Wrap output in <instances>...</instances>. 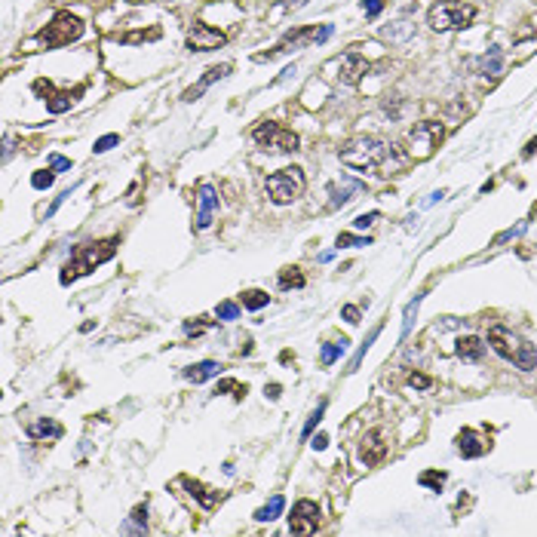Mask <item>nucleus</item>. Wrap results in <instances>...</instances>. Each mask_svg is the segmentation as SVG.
Segmentation results:
<instances>
[{
  "mask_svg": "<svg viewBox=\"0 0 537 537\" xmlns=\"http://www.w3.org/2000/svg\"><path fill=\"white\" fill-rule=\"evenodd\" d=\"M338 157H341L344 166L360 169V172L381 169V166H387V160H390V157H393V160H399V163H405V157L399 154L396 145L387 148L384 141L371 139V135H360V139H350L347 145L338 150Z\"/></svg>",
  "mask_w": 537,
  "mask_h": 537,
  "instance_id": "nucleus-1",
  "label": "nucleus"
},
{
  "mask_svg": "<svg viewBox=\"0 0 537 537\" xmlns=\"http://www.w3.org/2000/svg\"><path fill=\"white\" fill-rule=\"evenodd\" d=\"M114 252H117V240H102V243H80V246H74V252H71L68 264L62 267V285L74 283V279H80L86 274H92V270L98 267V264L111 261Z\"/></svg>",
  "mask_w": 537,
  "mask_h": 537,
  "instance_id": "nucleus-2",
  "label": "nucleus"
},
{
  "mask_svg": "<svg viewBox=\"0 0 537 537\" xmlns=\"http://www.w3.org/2000/svg\"><path fill=\"white\" fill-rule=\"evenodd\" d=\"M488 344H491L494 353L504 356L507 362L519 365L522 371H531L534 365H537L534 344H528L525 338H522V335H516V332H510V328H504V326L488 328Z\"/></svg>",
  "mask_w": 537,
  "mask_h": 537,
  "instance_id": "nucleus-3",
  "label": "nucleus"
},
{
  "mask_svg": "<svg viewBox=\"0 0 537 537\" xmlns=\"http://www.w3.org/2000/svg\"><path fill=\"white\" fill-rule=\"evenodd\" d=\"M473 19H476V6L461 3V0H442V3L430 6L427 12V25L433 31H461Z\"/></svg>",
  "mask_w": 537,
  "mask_h": 537,
  "instance_id": "nucleus-4",
  "label": "nucleus"
},
{
  "mask_svg": "<svg viewBox=\"0 0 537 537\" xmlns=\"http://www.w3.org/2000/svg\"><path fill=\"white\" fill-rule=\"evenodd\" d=\"M304 172L298 166H285L274 172V175H267V182H264V188H267V197L274 200L276 206H285L292 203V200H298L301 193H304Z\"/></svg>",
  "mask_w": 537,
  "mask_h": 537,
  "instance_id": "nucleus-5",
  "label": "nucleus"
},
{
  "mask_svg": "<svg viewBox=\"0 0 537 537\" xmlns=\"http://www.w3.org/2000/svg\"><path fill=\"white\" fill-rule=\"evenodd\" d=\"M80 34H83V21L80 19L71 16V12H55L53 21L37 34V40L46 49H55V46H68V43H74Z\"/></svg>",
  "mask_w": 537,
  "mask_h": 537,
  "instance_id": "nucleus-6",
  "label": "nucleus"
},
{
  "mask_svg": "<svg viewBox=\"0 0 537 537\" xmlns=\"http://www.w3.org/2000/svg\"><path fill=\"white\" fill-rule=\"evenodd\" d=\"M442 123H436V120H424V123H418L408 132V150H412L414 160H427L430 154H433L436 148H439L442 141Z\"/></svg>",
  "mask_w": 537,
  "mask_h": 537,
  "instance_id": "nucleus-7",
  "label": "nucleus"
},
{
  "mask_svg": "<svg viewBox=\"0 0 537 537\" xmlns=\"http://www.w3.org/2000/svg\"><path fill=\"white\" fill-rule=\"evenodd\" d=\"M252 139H255L261 148L283 150V154H289V150H298V135L292 132V129H283L279 123H270V120L255 129Z\"/></svg>",
  "mask_w": 537,
  "mask_h": 537,
  "instance_id": "nucleus-8",
  "label": "nucleus"
},
{
  "mask_svg": "<svg viewBox=\"0 0 537 537\" xmlns=\"http://www.w3.org/2000/svg\"><path fill=\"white\" fill-rule=\"evenodd\" d=\"M319 525V507L313 504V500H298L295 507H292V516H289V531L292 534H313Z\"/></svg>",
  "mask_w": 537,
  "mask_h": 537,
  "instance_id": "nucleus-9",
  "label": "nucleus"
},
{
  "mask_svg": "<svg viewBox=\"0 0 537 537\" xmlns=\"http://www.w3.org/2000/svg\"><path fill=\"white\" fill-rule=\"evenodd\" d=\"M335 68H338L335 77H338L344 86H356L362 80L365 71H369V62H365L360 53H344L341 59H335Z\"/></svg>",
  "mask_w": 537,
  "mask_h": 537,
  "instance_id": "nucleus-10",
  "label": "nucleus"
},
{
  "mask_svg": "<svg viewBox=\"0 0 537 537\" xmlns=\"http://www.w3.org/2000/svg\"><path fill=\"white\" fill-rule=\"evenodd\" d=\"M227 37L221 31H215L209 25H193L191 34H188V49L191 53H209V49H218L225 46Z\"/></svg>",
  "mask_w": 537,
  "mask_h": 537,
  "instance_id": "nucleus-11",
  "label": "nucleus"
},
{
  "mask_svg": "<svg viewBox=\"0 0 537 537\" xmlns=\"http://www.w3.org/2000/svg\"><path fill=\"white\" fill-rule=\"evenodd\" d=\"M360 455H362V461L369 464V467H375V464H381V461H384V455H387V436H384V430H381V427L369 430V433L362 436V448H360Z\"/></svg>",
  "mask_w": 537,
  "mask_h": 537,
  "instance_id": "nucleus-12",
  "label": "nucleus"
},
{
  "mask_svg": "<svg viewBox=\"0 0 537 537\" xmlns=\"http://www.w3.org/2000/svg\"><path fill=\"white\" fill-rule=\"evenodd\" d=\"M197 203H200V212H197V231H206L212 225V215L218 209V193H215L212 184H203L197 193Z\"/></svg>",
  "mask_w": 537,
  "mask_h": 537,
  "instance_id": "nucleus-13",
  "label": "nucleus"
},
{
  "mask_svg": "<svg viewBox=\"0 0 537 537\" xmlns=\"http://www.w3.org/2000/svg\"><path fill=\"white\" fill-rule=\"evenodd\" d=\"M34 89L46 96L43 102H46V111H49V114H64L71 105H74V96H71V92H55L53 86H49V83H43V80L34 83Z\"/></svg>",
  "mask_w": 537,
  "mask_h": 537,
  "instance_id": "nucleus-14",
  "label": "nucleus"
},
{
  "mask_svg": "<svg viewBox=\"0 0 537 537\" xmlns=\"http://www.w3.org/2000/svg\"><path fill=\"white\" fill-rule=\"evenodd\" d=\"M227 74H231V64H215V68H209L203 77H200L197 86H191V89L184 92V102H197V98L203 96V92L209 89L215 80H221V77H227Z\"/></svg>",
  "mask_w": 537,
  "mask_h": 537,
  "instance_id": "nucleus-15",
  "label": "nucleus"
},
{
  "mask_svg": "<svg viewBox=\"0 0 537 537\" xmlns=\"http://www.w3.org/2000/svg\"><path fill=\"white\" fill-rule=\"evenodd\" d=\"M457 451H461L464 457H482L485 451H488V442L479 439L476 430H461V433H457Z\"/></svg>",
  "mask_w": 537,
  "mask_h": 537,
  "instance_id": "nucleus-16",
  "label": "nucleus"
},
{
  "mask_svg": "<svg viewBox=\"0 0 537 537\" xmlns=\"http://www.w3.org/2000/svg\"><path fill=\"white\" fill-rule=\"evenodd\" d=\"M31 439H59V436L64 433L59 421H53V418H40V421H31L25 430Z\"/></svg>",
  "mask_w": 537,
  "mask_h": 537,
  "instance_id": "nucleus-17",
  "label": "nucleus"
},
{
  "mask_svg": "<svg viewBox=\"0 0 537 537\" xmlns=\"http://www.w3.org/2000/svg\"><path fill=\"white\" fill-rule=\"evenodd\" d=\"M221 369H225L221 362L203 360V362H197V365H188V369H184V378H188V381H193V384H203V381H209V378L221 375Z\"/></svg>",
  "mask_w": 537,
  "mask_h": 537,
  "instance_id": "nucleus-18",
  "label": "nucleus"
},
{
  "mask_svg": "<svg viewBox=\"0 0 537 537\" xmlns=\"http://www.w3.org/2000/svg\"><path fill=\"white\" fill-rule=\"evenodd\" d=\"M184 482V488H188L193 498L200 500V504L206 507V510H212V507H218L221 500H225V494L221 491H212V488H206V485H200V482H193V479H182Z\"/></svg>",
  "mask_w": 537,
  "mask_h": 537,
  "instance_id": "nucleus-19",
  "label": "nucleus"
},
{
  "mask_svg": "<svg viewBox=\"0 0 537 537\" xmlns=\"http://www.w3.org/2000/svg\"><path fill=\"white\" fill-rule=\"evenodd\" d=\"M457 356L464 362H479L485 356V341L476 338V335H467V338L457 341Z\"/></svg>",
  "mask_w": 537,
  "mask_h": 537,
  "instance_id": "nucleus-20",
  "label": "nucleus"
},
{
  "mask_svg": "<svg viewBox=\"0 0 537 537\" xmlns=\"http://www.w3.org/2000/svg\"><path fill=\"white\" fill-rule=\"evenodd\" d=\"M500 71H504V53H500L498 46H491L488 53L479 59V74L494 80V77H500Z\"/></svg>",
  "mask_w": 537,
  "mask_h": 537,
  "instance_id": "nucleus-21",
  "label": "nucleus"
},
{
  "mask_svg": "<svg viewBox=\"0 0 537 537\" xmlns=\"http://www.w3.org/2000/svg\"><path fill=\"white\" fill-rule=\"evenodd\" d=\"M285 510V500H283V494H274V498L267 500V504L261 507V510H255V519L258 522H274L279 513Z\"/></svg>",
  "mask_w": 537,
  "mask_h": 537,
  "instance_id": "nucleus-22",
  "label": "nucleus"
},
{
  "mask_svg": "<svg viewBox=\"0 0 537 537\" xmlns=\"http://www.w3.org/2000/svg\"><path fill=\"white\" fill-rule=\"evenodd\" d=\"M412 34H414V25H412V21H396V25L384 28V37L393 40V43H403V40L412 37Z\"/></svg>",
  "mask_w": 537,
  "mask_h": 537,
  "instance_id": "nucleus-23",
  "label": "nucleus"
},
{
  "mask_svg": "<svg viewBox=\"0 0 537 537\" xmlns=\"http://www.w3.org/2000/svg\"><path fill=\"white\" fill-rule=\"evenodd\" d=\"M304 285V274L298 267H283L279 270V289H301Z\"/></svg>",
  "mask_w": 537,
  "mask_h": 537,
  "instance_id": "nucleus-24",
  "label": "nucleus"
},
{
  "mask_svg": "<svg viewBox=\"0 0 537 537\" xmlns=\"http://www.w3.org/2000/svg\"><path fill=\"white\" fill-rule=\"evenodd\" d=\"M267 301H270V295H267V292H261V289L243 292V307H246V310H261Z\"/></svg>",
  "mask_w": 537,
  "mask_h": 537,
  "instance_id": "nucleus-25",
  "label": "nucleus"
},
{
  "mask_svg": "<svg viewBox=\"0 0 537 537\" xmlns=\"http://www.w3.org/2000/svg\"><path fill=\"white\" fill-rule=\"evenodd\" d=\"M344 350H347V341H344V338L338 344H326V347H322V365H332L344 353Z\"/></svg>",
  "mask_w": 537,
  "mask_h": 537,
  "instance_id": "nucleus-26",
  "label": "nucleus"
},
{
  "mask_svg": "<svg viewBox=\"0 0 537 537\" xmlns=\"http://www.w3.org/2000/svg\"><path fill=\"white\" fill-rule=\"evenodd\" d=\"M353 191H360V184H347L344 191H335V193H332V203H328V209H338V206H347L350 200H353V197H350Z\"/></svg>",
  "mask_w": 537,
  "mask_h": 537,
  "instance_id": "nucleus-27",
  "label": "nucleus"
},
{
  "mask_svg": "<svg viewBox=\"0 0 537 537\" xmlns=\"http://www.w3.org/2000/svg\"><path fill=\"white\" fill-rule=\"evenodd\" d=\"M421 485H427V488L439 491L442 485H446V473H436V470H427V473H421Z\"/></svg>",
  "mask_w": 537,
  "mask_h": 537,
  "instance_id": "nucleus-28",
  "label": "nucleus"
},
{
  "mask_svg": "<svg viewBox=\"0 0 537 537\" xmlns=\"http://www.w3.org/2000/svg\"><path fill=\"white\" fill-rule=\"evenodd\" d=\"M421 301H424V295H414V301L405 307V319H403V338L408 335V328H412V319L418 317V307H421Z\"/></svg>",
  "mask_w": 537,
  "mask_h": 537,
  "instance_id": "nucleus-29",
  "label": "nucleus"
},
{
  "mask_svg": "<svg viewBox=\"0 0 537 537\" xmlns=\"http://www.w3.org/2000/svg\"><path fill=\"white\" fill-rule=\"evenodd\" d=\"M53 172H49V169H40V172H34V175H31V184H34V188H37V191H46V188H53Z\"/></svg>",
  "mask_w": 537,
  "mask_h": 537,
  "instance_id": "nucleus-30",
  "label": "nucleus"
},
{
  "mask_svg": "<svg viewBox=\"0 0 537 537\" xmlns=\"http://www.w3.org/2000/svg\"><path fill=\"white\" fill-rule=\"evenodd\" d=\"M218 319H225V322H231V319H240V307L234 304V301H225V304H218Z\"/></svg>",
  "mask_w": 537,
  "mask_h": 537,
  "instance_id": "nucleus-31",
  "label": "nucleus"
},
{
  "mask_svg": "<svg viewBox=\"0 0 537 537\" xmlns=\"http://www.w3.org/2000/svg\"><path fill=\"white\" fill-rule=\"evenodd\" d=\"M117 141H120L117 132H107V135H102V139L96 141V148H92V150H96V154H105V150H111L114 145H117Z\"/></svg>",
  "mask_w": 537,
  "mask_h": 537,
  "instance_id": "nucleus-32",
  "label": "nucleus"
},
{
  "mask_svg": "<svg viewBox=\"0 0 537 537\" xmlns=\"http://www.w3.org/2000/svg\"><path fill=\"white\" fill-rule=\"evenodd\" d=\"M338 246H371V240L369 236H356V234H341Z\"/></svg>",
  "mask_w": 537,
  "mask_h": 537,
  "instance_id": "nucleus-33",
  "label": "nucleus"
},
{
  "mask_svg": "<svg viewBox=\"0 0 537 537\" xmlns=\"http://www.w3.org/2000/svg\"><path fill=\"white\" fill-rule=\"evenodd\" d=\"M322 414H326V403H319V405H317V412H313L310 418H307V424H304V430H301V433H304V436H310V433H313V427H317L319 421H322Z\"/></svg>",
  "mask_w": 537,
  "mask_h": 537,
  "instance_id": "nucleus-34",
  "label": "nucleus"
},
{
  "mask_svg": "<svg viewBox=\"0 0 537 537\" xmlns=\"http://www.w3.org/2000/svg\"><path fill=\"white\" fill-rule=\"evenodd\" d=\"M408 387H414V390H430L433 381H430L427 375H421V371H412V375H408Z\"/></svg>",
  "mask_w": 537,
  "mask_h": 537,
  "instance_id": "nucleus-35",
  "label": "nucleus"
},
{
  "mask_svg": "<svg viewBox=\"0 0 537 537\" xmlns=\"http://www.w3.org/2000/svg\"><path fill=\"white\" fill-rule=\"evenodd\" d=\"M231 390H234L236 399L246 396V384H236V381H221V384H218V393H231Z\"/></svg>",
  "mask_w": 537,
  "mask_h": 537,
  "instance_id": "nucleus-36",
  "label": "nucleus"
},
{
  "mask_svg": "<svg viewBox=\"0 0 537 537\" xmlns=\"http://www.w3.org/2000/svg\"><path fill=\"white\" fill-rule=\"evenodd\" d=\"M525 221H522V225H516V227H510V231H504V234H498L494 236V246H500V243H507V240H513V236H519V234H525Z\"/></svg>",
  "mask_w": 537,
  "mask_h": 537,
  "instance_id": "nucleus-37",
  "label": "nucleus"
},
{
  "mask_svg": "<svg viewBox=\"0 0 537 537\" xmlns=\"http://www.w3.org/2000/svg\"><path fill=\"white\" fill-rule=\"evenodd\" d=\"M378 218H381V215H378V212H369V215H360V218H356L353 221V227H356V231H365V227H371V225H375V221Z\"/></svg>",
  "mask_w": 537,
  "mask_h": 537,
  "instance_id": "nucleus-38",
  "label": "nucleus"
},
{
  "mask_svg": "<svg viewBox=\"0 0 537 537\" xmlns=\"http://www.w3.org/2000/svg\"><path fill=\"white\" fill-rule=\"evenodd\" d=\"M362 10H365V16L369 19H375L378 12L384 10V0H362Z\"/></svg>",
  "mask_w": 537,
  "mask_h": 537,
  "instance_id": "nucleus-39",
  "label": "nucleus"
},
{
  "mask_svg": "<svg viewBox=\"0 0 537 537\" xmlns=\"http://www.w3.org/2000/svg\"><path fill=\"white\" fill-rule=\"evenodd\" d=\"M49 166H53V172H64V169H71V160L62 154H53L49 157Z\"/></svg>",
  "mask_w": 537,
  "mask_h": 537,
  "instance_id": "nucleus-40",
  "label": "nucleus"
},
{
  "mask_svg": "<svg viewBox=\"0 0 537 537\" xmlns=\"http://www.w3.org/2000/svg\"><path fill=\"white\" fill-rule=\"evenodd\" d=\"M209 322H184V335H203Z\"/></svg>",
  "mask_w": 537,
  "mask_h": 537,
  "instance_id": "nucleus-41",
  "label": "nucleus"
},
{
  "mask_svg": "<svg viewBox=\"0 0 537 537\" xmlns=\"http://www.w3.org/2000/svg\"><path fill=\"white\" fill-rule=\"evenodd\" d=\"M341 317L347 319V322H353V326H356V322H360V307L347 304V307H344V310H341Z\"/></svg>",
  "mask_w": 537,
  "mask_h": 537,
  "instance_id": "nucleus-42",
  "label": "nucleus"
},
{
  "mask_svg": "<svg viewBox=\"0 0 537 537\" xmlns=\"http://www.w3.org/2000/svg\"><path fill=\"white\" fill-rule=\"evenodd\" d=\"M132 519L139 522L141 528H148V507H135V510H132Z\"/></svg>",
  "mask_w": 537,
  "mask_h": 537,
  "instance_id": "nucleus-43",
  "label": "nucleus"
},
{
  "mask_svg": "<svg viewBox=\"0 0 537 537\" xmlns=\"http://www.w3.org/2000/svg\"><path fill=\"white\" fill-rule=\"evenodd\" d=\"M68 197H71V191H64L62 197H55V203H53V206H49V209H46V218H53V215H55V209H59V206H62V203H64V200H68Z\"/></svg>",
  "mask_w": 537,
  "mask_h": 537,
  "instance_id": "nucleus-44",
  "label": "nucleus"
},
{
  "mask_svg": "<svg viewBox=\"0 0 537 537\" xmlns=\"http://www.w3.org/2000/svg\"><path fill=\"white\" fill-rule=\"evenodd\" d=\"M310 446L317 448V451H322V448L328 446V436H326V433H317V436H313V442H310Z\"/></svg>",
  "mask_w": 537,
  "mask_h": 537,
  "instance_id": "nucleus-45",
  "label": "nucleus"
},
{
  "mask_svg": "<svg viewBox=\"0 0 537 537\" xmlns=\"http://www.w3.org/2000/svg\"><path fill=\"white\" fill-rule=\"evenodd\" d=\"M292 74H295V64H289V68H285V71H283V74H279V77H276V83H279V80H289V77H292Z\"/></svg>",
  "mask_w": 537,
  "mask_h": 537,
  "instance_id": "nucleus-46",
  "label": "nucleus"
},
{
  "mask_svg": "<svg viewBox=\"0 0 537 537\" xmlns=\"http://www.w3.org/2000/svg\"><path fill=\"white\" fill-rule=\"evenodd\" d=\"M267 396H270V399H279V384H270V387H267Z\"/></svg>",
  "mask_w": 537,
  "mask_h": 537,
  "instance_id": "nucleus-47",
  "label": "nucleus"
},
{
  "mask_svg": "<svg viewBox=\"0 0 537 537\" xmlns=\"http://www.w3.org/2000/svg\"><path fill=\"white\" fill-rule=\"evenodd\" d=\"M301 3H304V0H283V6H292V10H298Z\"/></svg>",
  "mask_w": 537,
  "mask_h": 537,
  "instance_id": "nucleus-48",
  "label": "nucleus"
},
{
  "mask_svg": "<svg viewBox=\"0 0 537 537\" xmlns=\"http://www.w3.org/2000/svg\"><path fill=\"white\" fill-rule=\"evenodd\" d=\"M534 150H537V139H534V141H528V148H525V157H531Z\"/></svg>",
  "mask_w": 537,
  "mask_h": 537,
  "instance_id": "nucleus-49",
  "label": "nucleus"
}]
</instances>
